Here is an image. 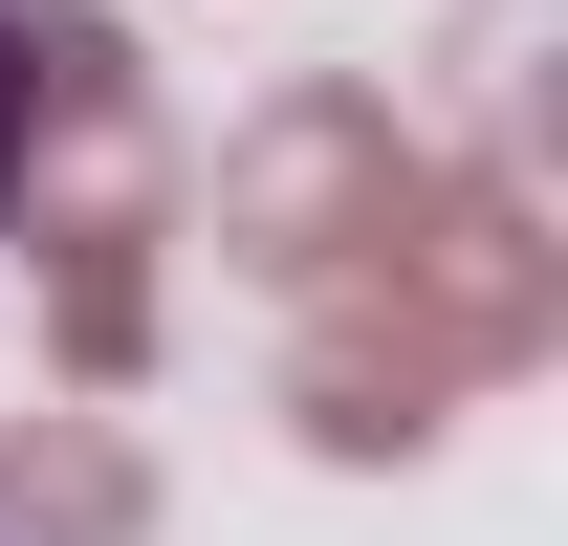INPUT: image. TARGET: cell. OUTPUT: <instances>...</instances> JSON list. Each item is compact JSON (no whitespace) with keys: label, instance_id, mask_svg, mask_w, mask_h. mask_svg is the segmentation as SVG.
Instances as JSON below:
<instances>
[{"label":"cell","instance_id":"cell-1","mask_svg":"<svg viewBox=\"0 0 568 546\" xmlns=\"http://www.w3.org/2000/svg\"><path fill=\"white\" fill-rule=\"evenodd\" d=\"M22 88H44V44L0 22V198H22Z\"/></svg>","mask_w":568,"mask_h":546}]
</instances>
